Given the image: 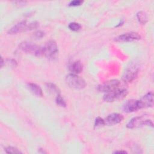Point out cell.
Segmentation results:
<instances>
[{"instance_id": "cell-15", "label": "cell", "mask_w": 154, "mask_h": 154, "mask_svg": "<svg viewBox=\"0 0 154 154\" xmlns=\"http://www.w3.org/2000/svg\"><path fill=\"white\" fill-rule=\"evenodd\" d=\"M46 89L51 93H56L58 94H60V90L58 87L54 84L51 82H48L46 84Z\"/></svg>"}, {"instance_id": "cell-14", "label": "cell", "mask_w": 154, "mask_h": 154, "mask_svg": "<svg viewBox=\"0 0 154 154\" xmlns=\"http://www.w3.org/2000/svg\"><path fill=\"white\" fill-rule=\"evenodd\" d=\"M27 87H28V89L31 91V92L32 93L34 94H35L38 97L43 96V91L39 85H38L34 83L29 82L27 84Z\"/></svg>"}, {"instance_id": "cell-4", "label": "cell", "mask_w": 154, "mask_h": 154, "mask_svg": "<svg viewBox=\"0 0 154 154\" xmlns=\"http://www.w3.org/2000/svg\"><path fill=\"white\" fill-rule=\"evenodd\" d=\"M44 56L48 59L54 60L57 58L58 54V48L56 42L51 40L47 42L43 47Z\"/></svg>"}, {"instance_id": "cell-20", "label": "cell", "mask_w": 154, "mask_h": 154, "mask_svg": "<svg viewBox=\"0 0 154 154\" xmlns=\"http://www.w3.org/2000/svg\"><path fill=\"white\" fill-rule=\"evenodd\" d=\"M105 120L99 117H97L96 119H95V121H94V127H100V126H103L105 125Z\"/></svg>"}, {"instance_id": "cell-12", "label": "cell", "mask_w": 154, "mask_h": 154, "mask_svg": "<svg viewBox=\"0 0 154 154\" xmlns=\"http://www.w3.org/2000/svg\"><path fill=\"white\" fill-rule=\"evenodd\" d=\"M28 24L26 23V20L21 21L11 27L8 31V34H15L18 32L28 31Z\"/></svg>"}, {"instance_id": "cell-13", "label": "cell", "mask_w": 154, "mask_h": 154, "mask_svg": "<svg viewBox=\"0 0 154 154\" xmlns=\"http://www.w3.org/2000/svg\"><path fill=\"white\" fill-rule=\"evenodd\" d=\"M69 69L73 74H78L82 71L83 66L81 64V61L79 60H76L73 61L69 66Z\"/></svg>"}, {"instance_id": "cell-24", "label": "cell", "mask_w": 154, "mask_h": 154, "mask_svg": "<svg viewBox=\"0 0 154 154\" xmlns=\"http://www.w3.org/2000/svg\"><path fill=\"white\" fill-rule=\"evenodd\" d=\"M45 35V32L42 31H37L34 33V36L37 38H40Z\"/></svg>"}, {"instance_id": "cell-6", "label": "cell", "mask_w": 154, "mask_h": 154, "mask_svg": "<svg viewBox=\"0 0 154 154\" xmlns=\"http://www.w3.org/2000/svg\"><path fill=\"white\" fill-rule=\"evenodd\" d=\"M143 126H149L153 127V123L150 120L146 119L144 116H138L132 118L127 124L126 126L129 129L139 128Z\"/></svg>"}, {"instance_id": "cell-2", "label": "cell", "mask_w": 154, "mask_h": 154, "mask_svg": "<svg viewBox=\"0 0 154 154\" xmlns=\"http://www.w3.org/2000/svg\"><path fill=\"white\" fill-rule=\"evenodd\" d=\"M139 66L137 63H132L125 70L122 75V80L125 83H131L134 81L138 74Z\"/></svg>"}, {"instance_id": "cell-18", "label": "cell", "mask_w": 154, "mask_h": 154, "mask_svg": "<svg viewBox=\"0 0 154 154\" xmlns=\"http://www.w3.org/2000/svg\"><path fill=\"white\" fill-rule=\"evenodd\" d=\"M69 28L73 31H78L81 28V26L79 23L76 22H71L69 24Z\"/></svg>"}, {"instance_id": "cell-17", "label": "cell", "mask_w": 154, "mask_h": 154, "mask_svg": "<svg viewBox=\"0 0 154 154\" xmlns=\"http://www.w3.org/2000/svg\"><path fill=\"white\" fill-rule=\"evenodd\" d=\"M55 102H56L57 104L61 107H66V103L65 100L60 94H58L57 96L56 97Z\"/></svg>"}, {"instance_id": "cell-25", "label": "cell", "mask_w": 154, "mask_h": 154, "mask_svg": "<svg viewBox=\"0 0 154 154\" xmlns=\"http://www.w3.org/2000/svg\"><path fill=\"white\" fill-rule=\"evenodd\" d=\"M17 5H25V3H26V1H16L15 2Z\"/></svg>"}, {"instance_id": "cell-19", "label": "cell", "mask_w": 154, "mask_h": 154, "mask_svg": "<svg viewBox=\"0 0 154 154\" xmlns=\"http://www.w3.org/2000/svg\"><path fill=\"white\" fill-rule=\"evenodd\" d=\"M5 152L7 153H21L22 152L17 148L12 146H8L5 149Z\"/></svg>"}, {"instance_id": "cell-7", "label": "cell", "mask_w": 154, "mask_h": 154, "mask_svg": "<svg viewBox=\"0 0 154 154\" xmlns=\"http://www.w3.org/2000/svg\"><path fill=\"white\" fill-rule=\"evenodd\" d=\"M120 82L117 79H111L100 84L97 87V90L100 92L109 93L119 88Z\"/></svg>"}, {"instance_id": "cell-3", "label": "cell", "mask_w": 154, "mask_h": 154, "mask_svg": "<svg viewBox=\"0 0 154 154\" xmlns=\"http://www.w3.org/2000/svg\"><path fill=\"white\" fill-rule=\"evenodd\" d=\"M66 82L70 87L77 90L82 89L86 85L84 79L73 73L68 74L66 76Z\"/></svg>"}, {"instance_id": "cell-9", "label": "cell", "mask_w": 154, "mask_h": 154, "mask_svg": "<svg viewBox=\"0 0 154 154\" xmlns=\"http://www.w3.org/2000/svg\"><path fill=\"white\" fill-rule=\"evenodd\" d=\"M138 101L140 108L152 107L153 105V94L152 92H149L143 96Z\"/></svg>"}, {"instance_id": "cell-23", "label": "cell", "mask_w": 154, "mask_h": 154, "mask_svg": "<svg viewBox=\"0 0 154 154\" xmlns=\"http://www.w3.org/2000/svg\"><path fill=\"white\" fill-rule=\"evenodd\" d=\"M7 63L8 64V65L13 67H15L17 66V62L14 59H8L7 60Z\"/></svg>"}, {"instance_id": "cell-27", "label": "cell", "mask_w": 154, "mask_h": 154, "mask_svg": "<svg viewBox=\"0 0 154 154\" xmlns=\"http://www.w3.org/2000/svg\"><path fill=\"white\" fill-rule=\"evenodd\" d=\"M1 67H2V66H3V64H4V62L5 61H4V60H3V58L1 57Z\"/></svg>"}, {"instance_id": "cell-8", "label": "cell", "mask_w": 154, "mask_h": 154, "mask_svg": "<svg viewBox=\"0 0 154 154\" xmlns=\"http://www.w3.org/2000/svg\"><path fill=\"white\" fill-rule=\"evenodd\" d=\"M141 38V36L136 32H129L120 35L115 38L114 40L117 42H129L138 40Z\"/></svg>"}, {"instance_id": "cell-16", "label": "cell", "mask_w": 154, "mask_h": 154, "mask_svg": "<svg viewBox=\"0 0 154 154\" xmlns=\"http://www.w3.org/2000/svg\"><path fill=\"white\" fill-rule=\"evenodd\" d=\"M138 20L142 24H145L147 22V16L144 11H139L137 14Z\"/></svg>"}, {"instance_id": "cell-5", "label": "cell", "mask_w": 154, "mask_h": 154, "mask_svg": "<svg viewBox=\"0 0 154 154\" xmlns=\"http://www.w3.org/2000/svg\"><path fill=\"white\" fill-rule=\"evenodd\" d=\"M128 90L125 88H118L112 91L106 93L103 96V100L107 102L118 101L125 98L128 94Z\"/></svg>"}, {"instance_id": "cell-11", "label": "cell", "mask_w": 154, "mask_h": 154, "mask_svg": "<svg viewBox=\"0 0 154 154\" xmlns=\"http://www.w3.org/2000/svg\"><path fill=\"white\" fill-rule=\"evenodd\" d=\"M123 120V116L119 113H112L109 114L105 120V124L114 125L120 123Z\"/></svg>"}, {"instance_id": "cell-10", "label": "cell", "mask_w": 154, "mask_h": 154, "mask_svg": "<svg viewBox=\"0 0 154 154\" xmlns=\"http://www.w3.org/2000/svg\"><path fill=\"white\" fill-rule=\"evenodd\" d=\"M140 109L138 101L137 100H128L123 105V110L126 112H134Z\"/></svg>"}, {"instance_id": "cell-26", "label": "cell", "mask_w": 154, "mask_h": 154, "mask_svg": "<svg viewBox=\"0 0 154 154\" xmlns=\"http://www.w3.org/2000/svg\"><path fill=\"white\" fill-rule=\"evenodd\" d=\"M127 152L126 151L123 150H117L114 152V153H126Z\"/></svg>"}, {"instance_id": "cell-22", "label": "cell", "mask_w": 154, "mask_h": 154, "mask_svg": "<svg viewBox=\"0 0 154 154\" xmlns=\"http://www.w3.org/2000/svg\"><path fill=\"white\" fill-rule=\"evenodd\" d=\"M82 3H83L82 1H81V0H75V1H71L69 4V6H73V7H75V6H79V5H81Z\"/></svg>"}, {"instance_id": "cell-21", "label": "cell", "mask_w": 154, "mask_h": 154, "mask_svg": "<svg viewBox=\"0 0 154 154\" xmlns=\"http://www.w3.org/2000/svg\"><path fill=\"white\" fill-rule=\"evenodd\" d=\"M38 26H39V23L37 22H32L31 23H29L28 25V31L37 28Z\"/></svg>"}, {"instance_id": "cell-1", "label": "cell", "mask_w": 154, "mask_h": 154, "mask_svg": "<svg viewBox=\"0 0 154 154\" xmlns=\"http://www.w3.org/2000/svg\"><path fill=\"white\" fill-rule=\"evenodd\" d=\"M19 48L22 51L37 57L44 56L43 47H41L28 42H22L19 45Z\"/></svg>"}]
</instances>
